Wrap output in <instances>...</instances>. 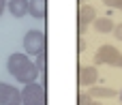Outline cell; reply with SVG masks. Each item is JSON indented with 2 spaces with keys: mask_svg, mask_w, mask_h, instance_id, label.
Listing matches in <instances>:
<instances>
[{
  "mask_svg": "<svg viewBox=\"0 0 122 105\" xmlns=\"http://www.w3.org/2000/svg\"><path fill=\"white\" fill-rule=\"evenodd\" d=\"M6 69H9V73H11L19 84H30V82H34L36 75H39L36 64L28 58V54H21V52L9 56Z\"/></svg>",
  "mask_w": 122,
  "mask_h": 105,
  "instance_id": "obj_1",
  "label": "cell"
},
{
  "mask_svg": "<svg viewBox=\"0 0 122 105\" xmlns=\"http://www.w3.org/2000/svg\"><path fill=\"white\" fill-rule=\"evenodd\" d=\"M21 103L24 105H47V94H45V88L41 84H24V90H21Z\"/></svg>",
  "mask_w": 122,
  "mask_h": 105,
  "instance_id": "obj_2",
  "label": "cell"
},
{
  "mask_svg": "<svg viewBox=\"0 0 122 105\" xmlns=\"http://www.w3.org/2000/svg\"><path fill=\"white\" fill-rule=\"evenodd\" d=\"M47 47V37L41 30H28L24 34V49L32 56H39L41 52H45Z\"/></svg>",
  "mask_w": 122,
  "mask_h": 105,
  "instance_id": "obj_3",
  "label": "cell"
},
{
  "mask_svg": "<svg viewBox=\"0 0 122 105\" xmlns=\"http://www.w3.org/2000/svg\"><path fill=\"white\" fill-rule=\"evenodd\" d=\"M120 56L122 54L114 47V45H103V47H99V52H97V56H94V62H97V64H116V67H118Z\"/></svg>",
  "mask_w": 122,
  "mask_h": 105,
  "instance_id": "obj_4",
  "label": "cell"
},
{
  "mask_svg": "<svg viewBox=\"0 0 122 105\" xmlns=\"http://www.w3.org/2000/svg\"><path fill=\"white\" fill-rule=\"evenodd\" d=\"M97 79H99L97 67H79V71H77V84L79 86H92V84H97Z\"/></svg>",
  "mask_w": 122,
  "mask_h": 105,
  "instance_id": "obj_5",
  "label": "cell"
},
{
  "mask_svg": "<svg viewBox=\"0 0 122 105\" xmlns=\"http://www.w3.org/2000/svg\"><path fill=\"white\" fill-rule=\"evenodd\" d=\"M28 13L36 19H43L47 15V0H28Z\"/></svg>",
  "mask_w": 122,
  "mask_h": 105,
  "instance_id": "obj_6",
  "label": "cell"
},
{
  "mask_svg": "<svg viewBox=\"0 0 122 105\" xmlns=\"http://www.w3.org/2000/svg\"><path fill=\"white\" fill-rule=\"evenodd\" d=\"M97 19V11L90 6V4H81L79 6V11H77V24H92Z\"/></svg>",
  "mask_w": 122,
  "mask_h": 105,
  "instance_id": "obj_7",
  "label": "cell"
},
{
  "mask_svg": "<svg viewBox=\"0 0 122 105\" xmlns=\"http://www.w3.org/2000/svg\"><path fill=\"white\" fill-rule=\"evenodd\" d=\"M9 11L13 17H24L28 13V0H9Z\"/></svg>",
  "mask_w": 122,
  "mask_h": 105,
  "instance_id": "obj_8",
  "label": "cell"
},
{
  "mask_svg": "<svg viewBox=\"0 0 122 105\" xmlns=\"http://www.w3.org/2000/svg\"><path fill=\"white\" fill-rule=\"evenodd\" d=\"M17 94H19V90H17V88H13V86H9V84L0 82V105H6L9 101H13Z\"/></svg>",
  "mask_w": 122,
  "mask_h": 105,
  "instance_id": "obj_9",
  "label": "cell"
},
{
  "mask_svg": "<svg viewBox=\"0 0 122 105\" xmlns=\"http://www.w3.org/2000/svg\"><path fill=\"white\" fill-rule=\"evenodd\" d=\"M92 24H94V28H97L101 34H107V32H112V30H114V21H112L109 17H97Z\"/></svg>",
  "mask_w": 122,
  "mask_h": 105,
  "instance_id": "obj_10",
  "label": "cell"
},
{
  "mask_svg": "<svg viewBox=\"0 0 122 105\" xmlns=\"http://www.w3.org/2000/svg\"><path fill=\"white\" fill-rule=\"evenodd\" d=\"M92 99L97 97H114V90H109V88H99V86H90V92H88Z\"/></svg>",
  "mask_w": 122,
  "mask_h": 105,
  "instance_id": "obj_11",
  "label": "cell"
},
{
  "mask_svg": "<svg viewBox=\"0 0 122 105\" xmlns=\"http://www.w3.org/2000/svg\"><path fill=\"white\" fill-rule=\"evenodd\" d=\"M36 69H39V73H47V52H41L39 56H36Z\"/></svg>",
  "mask_w": 122,
  "mask_h": 105,
  "instance_id": "obj_12",
  "label": "cell"
},
{
  "mask_svg": "<svg viewBox=\"0 0 122 105\" xmlns=\"http://www.w3.org/2000/svg\"><path fill=\"white\" fill-rule=\"evenodd\" d=\"M92 103V97L88 92H79L77 94V105H90Z\"/></svg>",
  "mask_w": 122,
  "mask_h": 105,
  "instance_id": "obj_13",
  "label": "cell"
},
{
  "mask_svg": "<svg viewBox=\"0 0 122 105\" xmlns=\"http://www.w3.org/2000/svg\"><path fill=\"white\" fill-rule=\"evenodd\" d=\"M109 9H122V0H103Z\"/></svg>",
  "mask_w": 122,
  "mask_h": 105,
  "instance_id": "obj_14",
  "label": "cell"
},
{
  "mask_svg": "<svg viewBox=\"0 0 122 105\" xmlns=\"http://www.w3.org/2000/svg\"><path fill=\"white\" fill-rule=\"evenodd\" d=\"M112 32H114V34H116V39H120V41H122V24H116V26H114V30H112Z\"/></svg>",
  "mask_w": 122,
  "mask_h": 105,
  "instance_id": "obj_15",
  "label": "cell"
},
{
  "mask_svg": "<svg viewBox=\"0 0 122 105\" xmlns=\"http://www.w3.org/2000/svg\"><path fill=\"white\" fill-rule=\"evenodd\" d=\"M84 49H86V41H84V39H81V37H77V52H79V54H81V52H84Z\"/></svg>",
  "mask_w": 122,
  "mask_h": 105,
  "instance_id": "obj_16",
  "label": "cell"
},
{
  "mask_svg": "<svg viewBox=\"0 0 122 105\" xmlns=\"http://www.w3.org/2000/svg\"><path fill=\"white\" fill-rule=\"evenodd\" d=\"M6 105H24V103H21V92H19V94H17V97L13 99V101H9Z\"/></svg>",
  "mask_w": 122,
  "mask_h": 105,
  "instance_id": "obj_17",
  "label": "cell"
},
{
  "mask_svg": "<svg viewBox=\"0 0 122 105\" xmlns=\"http://www.w3.org/2000/svg\"><path fill=\"white\" fill-rule=\"evenodd\" d=\"M86 28H88L86 24H77V34H79V37H81V34H86Z\"/></svg>",
  "mask_w": 122,
  "mask_h": 105,
  "instance_id": "obj_18",
  "label": "cell"
},
{
  "mask_svg": "<svg viewBox=\"0 0 122 105\" xmlns=\"http://www.w3.org/2000/svg\"><path fill=\"white\" fill-rule=\"evenodd\" d=\"M4 6H6V0H0V15H2V11H4Z\"/></svg>",
  "mask_w": 122,
  "mask_h": 105,
  "instance_id": "obj_19",
  "label": "cell"
},
{
  "mask_svg": "<svg viewBox=\"0 0 122 105\" xmlns=\"http://www.w3.org/2000/svg\"><path fill=\"white\" fill-rule=\"evenodd\" d=\"M118 67H120V69H122V56H120V60H118Z\"/></svg>",
  "mask_w": 122,
  "mask_h": 105,
  "instance_id": "obj_20",
  "label": "cell"
},
{
  "mask_svg": "<svg viewBox=\"0 0 122 105\" xmlns=\"http://www.w3.org/2000/svg\"><path fill=\"white\" fill-rule=\"evenodd\" d=\"M90 105H103V103H99V101H97V103H94V101H92V103H90Z\"/></svg>",
  "mask_w": 122,
  "mask_h": 105,
  "instance_id": "obj_21",
  "label": "cell"
},
{
  "mask_svg": "<svg viewBox=\"0 0 122 105\" xmlns=\"http://www.w3.org/2000/svg\"><path fill=\"white\" fill-rule=\"evenodd\" d=\"M84 2H86V0H77V4H84Z\"/></svg>",
  "mask_w": 122,
  "mask_h": 105,
  "instance_id": "obj_22",
  "label": "cell"
},
{
  "mask_svg": "<svg viewBox=\"0 0 122 105\" xmlns=\"http://www.w3.org/2000/svg\"><path fill=\"white\" fill-rule=\"evenodd\" d=\"M120 101H122V92H120Z\"/></svg>",
  "mask_w": 122,
  "mask_h": 105,
  "instance_id": "obj_23",
  "label": "cell"
}]
</instances>
